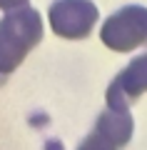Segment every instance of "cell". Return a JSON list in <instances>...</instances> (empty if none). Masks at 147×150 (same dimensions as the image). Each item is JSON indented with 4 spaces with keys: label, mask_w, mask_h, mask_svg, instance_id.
I'll return each instance as SVG.
<instances>
[{
    "label": "cell",
    "mask_w": 147,
    "mask_h": 150,
    "mask_svg": "<svg viewBox=\"0 0 147 150\" xmlns=\"http://www.w3.org/2000/svg\"><path fill=\"white\" fill-rule=\"evenodd\" d=\"M42 40V18L35 8L5 13L0 20V85L18 70L32 48Z\"/></svg>",
    "instance_id": "obj_1"
},
{
    "label": "cell",
    "mask_w": 147,
    "mask_h": 150,
    "mask_svg": "<svg viewBox=\"0 0 147 150\" xmlns=\"http://www.w3.org/2000/svg\"><path fill=\"white\" fill-rule=\"evenodd\" d=\"M95 130L100 135H105L112 145L125 148L130 143V138H132L135 120H132L130 110H112V108H107L105 112H100V118L95 123Z\"/></svg>",
    "instance_id": "obj_5"
},
{
    "label": "cell",
    "mask_w": 147,
    "mask_h": 150,
    "mask_svg": "<svg viewBox=\"0 0 147 150\" xmlns=\"http://www.w3.org/2000/svg\"><path fill=\"white\" fill-rule=\"evenodd\" d=\"M97 18H100V13L92 0H55L47 10V20H50L53 33L65 40L87 38Z\"/></svg>",
    "instance_id": "obj_3"
},
{
    "label": "cell",
    "mask_w": 147,
    "mask_h": 150,
    "mask_svg": "<svg viewBox=\"0 0 147 150\" xmlns=\"http://www.w3.org/2000/svg\"><path fill=\"white\" fill-rule=\"evenodd\" d=\"M142 93H147V53L130 60L125 70H120L115 80L107 88V108L112 110H130L135 100H140Z\"/></svg>",
    "instance_id": "obj_4"
},
{
    "label": "cell",
    "mask_w": 147,
    "mask_h": 150,
    "mask_svg": "<svg viewBox=\"0 0 147 150\" xmlns=\"http://www.w3.org/2000/svg\"><path fill=\"white\" fill-rule=\"evenodd\" d=\"M100 40L115 53H132L147 45V8L125 5L112 13L102 23Z\"/></svg>",
    "instance_id": "obj_2"
},
{
    "label": "cell",
    "mask_w": 147,
    "mask_h": 150,
    "mask_svg": "<svg viewBox=\"0 0 147 150\" xmlns=\"http://www.w3.org/2000/svg\"><path fill=\"white\" fill-rule=\"evenodd\" d=\"M77 150H120V148H117V145H112L110 140H107L105 135H100L97 130H92V133H90L87 138L77 145Z\"/></svg>",
    "instance_id": "obj_6"
},
{
    "label": "cell",
    "mask_w": 147,
    "mask_h": 150,
    "mask_svg": "<svg viewBox=\"0 0 147 150\" xmlns=\"http://www.w3.org/2000/svg\"><path fill=\"white\" fill-rule=\"evenodd\" d=\"M20 8H27V0H0V10H5V13L20 10Z\"/></svg>",
    "instance_id": "obj_7"
}]
</instances>
